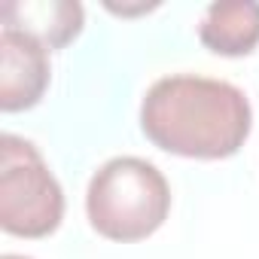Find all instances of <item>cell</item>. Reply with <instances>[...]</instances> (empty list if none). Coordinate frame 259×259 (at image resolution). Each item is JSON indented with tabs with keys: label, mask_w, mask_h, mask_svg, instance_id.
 Returning a JSON list of instances; mask_svg holds the SVG:
<instances>
[{
	"label": "cell",
	"mask_w": 259,
	"mask_h": 259,
	"mask_svg": "<svg viewBox=\"0 0 259 259\" xmlns=\"http://www.w3.org/2000/svg\"><path fill=\"white\" fill-rule=\"evenodd\" d=\"M201 43L226 58L250 55L259 43V0H217L201 16Z\"/></svg>",
	"instance_id": "cell-6"
},
{
	"label": "cell",
	"mask_w": 259,
	"mask_h": 259,
	"mask_svg": "<svg viewBox=\"0 0 259 259\" xmlns=\"http://www.w3.org/2000/svg\"><path fill=\"white\" fill-rule=\"evenodd\" d=\"M171 210V186L165 174L138 156L104 162L85 189V213L98 235L132 244L150 238Z\"/></svg>",
	"instance_id": "cell-2"
},
{
	"label": "cell",
	"mask_w": 259,
	"mask_h": 259,
	"mask_svg": "<svg viewBox=\"0 0 259 259\" xmlns=\"http://www.w3.org/2000/svg\"><path fill=\"white\" fill-rule=\"evenodd\" d=\"M49 49L16 28L0 31V110L19 113L40 104L49 89Z\"/></svg>",
	"instance_id": "cell-4"
},
{
	"label": "cell",
	"mask_w": 259,
	"mask_h": 259,
	"mask_svg": "<svg viewBox=\"0 0 259 259\" xmlns=\"http://www.w3.org/2000/svg\"><path fill=\"white\" fill-rule=\"evenodd\" d=\"M0 16L4 28L25 31L46 49H61L82 31V7L73 0H10Z\"/></svg>",
	"instance_id": "cell-5"
},
{
	"label": "cell",
	"mask_w": 259,
	"mask_h": 259,
	"mask_svg": "<svg viewBox=\"0 0 259 259\" xmlns=\"http://www.w3.org/2000/svg\"><path fill=\"white\" fill-rule=\"evenodd\" d=\"M64 192L40 150L19 138H0V226L19 238H46L61 226Z\"/></svg>",
	"instance_id": "cell-3"
},
{
	"label": "cell",
	"mask_w": 259,
	"mask_h": 259,
	"mask_svg": "<svg viewBox=\"0 0 259 259\" xmlns=\"http://www.w3.org/2000/svg\"><path fill=\"white\" fill-rule=\"evenodd\" d=\"M4 259H31V256H19V253H7Z\"/></svg>",
	"instance_id": "cell-7"
},
{
	"label": "cell",
	"mask_w": 259,
	"mask_h": 259,
	"mask_svg": "<svg viewBox=\"0 0 259 259\" xmlns=\"http://www.w3.org/2000/svg\"><path fill=\"white\" fill-rule=\"evenodd\" d=\"M253 128L247 95L198 73L156 79L141 101V132L165 153L186 159H229Z\"/></svg>",
	"instance_id": "cell-1"
}]
</instances>
